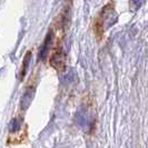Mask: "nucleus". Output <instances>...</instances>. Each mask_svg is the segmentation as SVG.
Listing matches in <instances>:
<instances>
[{
    "label": "nucleus",
    "mask_w": 148,
    "mask_h": 148,
    "mask_svg": "<svg viewBox=\"0 0 148 148\" xmlns=\"http://www.w3.org/2000/svg\"><path fill=\"white\" fill-rule=\"evenodd\" d=\"M50 65L59 71L65 69V55L60 46L55 47L51 53V58H50Z\"/></svg>",
    "instance_id": "1"
}]
</instances>
